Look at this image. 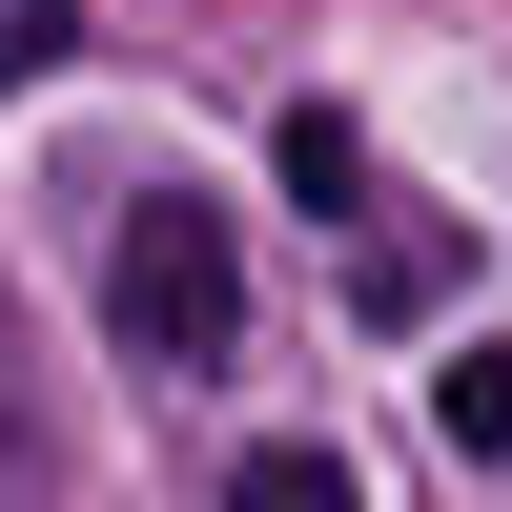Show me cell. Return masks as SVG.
I'll return each instance as SVG.
<instances>
[{"instance_id": "cell-3", "label": "cell", "mask_w": 512, "mask_h": 512, "mask_svg": "<svg viewBox=\"0 0 512 512\" xmlns=\"http://www.w3.org/2000/svg\"><path fill=\"white\" fill-rule=\"evenodd\" d=\"M287 205L369 226V123H349V103H287Z\"/></svg>"}, {"instance_id": "cell-6", "label": "cell", "mask_w": 512, "mask_h": 512, "mask_svg": "<svg viewBox=\"0 0 512 512\" xmlns=\"http://www.w3.org/2000/svg\"><path fill=\"white\" fill-rule=\"evenodd\" d=\"M82 62V0H0V82H62Z\"/></svg>"}, {"instance_id": "cell-1", "label": "cell", "mask_w": 512, "mask_h": 512, "mask_svg": "<svg viewBox=\"0 0 512 512\" xmlns=\"http://www.w3.org/2000/svg\"><path fill=\"white\" fill-rule=\"evenodd\" d=\"M103 328H123V369H144V390H205V369L246 349V246H226V205H205V185H144V205H123V246H103Z\"/></svg>"}, {"instance_id": "cell-7", "label": "cell", "mask_w": 512, "mask_h": 512, "mask_svg": "<svg viewBox=\"0 0 512 512\" xmlns=\"http://www.w3.org/2000/svg\"><path fill=\"white\" fill-rule=\"evenodd\" d=\"M0 472H41V410H21V328H0Z\"/></svg>"}, {"instance_id": "cell-5", "label": "cell", "mask_w": 512, "mask_h": 512, "mask_svg": "<svg viewBox=\"0 0 512 512\" xmlns=\"http://www.w3.org/2000/svg\"><path fill=\"white\" fill-rule=\"evenodd\" d=\"M431 431L472 451V472H512V349H451L431 369Z\"/></svg>"}, {"instance_id": "cell-2", "label": "cell", "mask_w": 512, "mask_h": 512, "mask_svg": "<svg viewBox=\"0 0 512 512\" xmlns=\"http://www.w3.org/2000/svg\"><path fill=\"white\" fill-rule=\"evenodd\" d=\"M451 267H472V226H369L349 308H369V328H431V308H451Z\"/></svg>"}, {"instance_id": "cell-4", "label": "cell", "mask_w": 512, "mask_h": 512, "mask_svg": "<svg viewBox=\"0 0 512 512\" xmlns=\"http://www.w3.org/2000/svg\"><path fill=\"white\" fill-rule=\"evenodd\" d=\"M226 512H369V492H349V451L267 431V451H226Z\"/></svg>"}]
</instances>
